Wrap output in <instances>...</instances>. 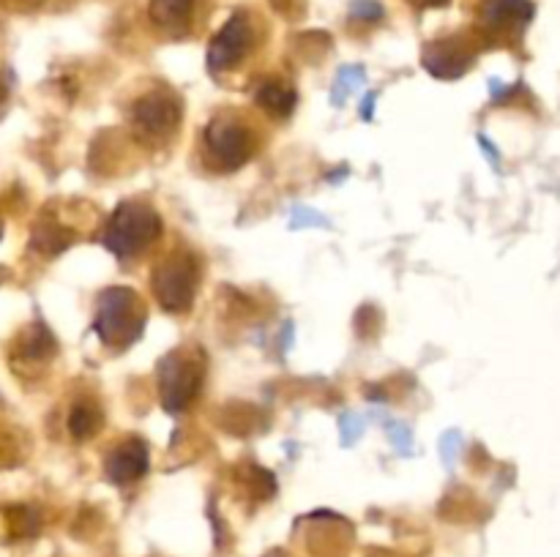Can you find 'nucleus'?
<instances>
[{
	"label": "nucleus",
	"mask_w": 560,
	"mask_h": 557,
	"mask_svg": "<svg viewBox=\"0 0 560 557\" xmlns=\"http://www.w3.org/2000/svg\"><path fill=\"white\" fill-rule=\"evenodd\" d=\"M145 306H142L140 295L135 289L109 287L98 298V311L93 328H96L98 339L107 347L126 349L142 336V331H145Z\"/></svg>",
	"instance_id": "f257e3e1"
},
{
	"label": "nucleus",
	"mask_w": 560,
	"mask_h": 557,
	"mask_svg": "<svg viewBox=\"0 0 560 557\" xmlns=\"http://www.w3.org/2000/svg\"><path fill=\"white\" fill-rule=\"evenodd\" d=\"M162 235V218L151 205L140 200H126L115 208L107 227L102 233V244L118 257H135Z\"/></svg>",
	"instance_id": "f03ea898"
},
{
	"label": "nucleus",
	"mask_w": 560,
	"mask_h": 557,
	"mask_svg": "<svg viewBox=\"0 0 560 557\" xmlns=\"http://www.w3.org/2000/svg\"><path fill=\"white\" fill-rule=\"evenodd\" d=\"M206 380V360L197 349H173L167 358L159 364V393H162V407L167 413L178 415L195 402Z\"/></svg>",
	"instance_id": "7ed1b4c3"
},
{
	"label": "nucleus",
	"mask_w": 560,
	"mask_h": 557,
	"mask_svg": "<svg viewBox=\"0 0 560 557\" xmlns=\"http://www.w3.org/2000/svg\"><path fill=\"white\" fill-rule=\"evenodd\" d=\"M153 295L167 311L189 309L195 300L197 284H200V265L197 257L189 251H173L162 257L151 273Z\"/></svg>",
	"instance_id": "20e7f679"
},
{
	"label": "nucleus",
	"mask_w": 560,
	"mask_h": 557,
	"mask_svg": "<svg viewBox=\"0 0 560 557\" xmlns=\"http://www.w3.org/2000/svg\"><path fill=\"white\" fill-rule=\"evenodd\" d=\"M206 151L213 167L230 173L255 156V134L238 115L219 112L206 126Z\"/></svg>",
	"instance_id": "39448f33"
},
{
	"label": "nucleus",
	"mask_w": 560,
	"mask_h": 557,
	"mask_svg": "<svg viewBox=\"0 0 560 557\" xmlns=\"http://www.w3.org/2000/svg\"><path fill=\"white\" fill-rule=\"evenodd\" d=\"M252 44H255V22L246 11H238L208 44V69L213 74L233 69L252 52Z\"/></svg>",
	"instance_id": "423d86ee"
},
{
	"label": "nucleus",
	"mask_w": 560,
	"mask_h": 557,
	"mask_svg": "<svg viewBox=\"0 0 560 557\" xmlns=\"http://www.w3.org/2000/svg\"><path fill=\"white\" fill-rule=\"evenodd\" d=\"M180 123V102L164 91L145 93L135 104V129L142 140H164Z\"/></svg>",
	"instance_id": "0eeeda50"
},
{
	"label": "nucleus",
	"mask_w": 560,
	"mask_h": 557,
	"mask_svg": "<svg viewBox=\"0 0 560 557\" xmlns=\"http://www.w3.org/2000/svg\"><path fill=\"white\" fill-rule=\"evenodd\" d=\"M474 47L463 36L438 38L424 47V69L438 80H457L474 66Z\"/></svg>",
	"instance_id": "6e6552de"
},
{
	"label": "nucleus",
	"mask_w": 560,
	"mask_h": 557,
	"mask_svg": "<svg viewBox=\"0 0 560 557\" xmlns=\"http://www.w3.org/2000/svg\"><path fill=\"white\" fill-rule=\"evenodd\" d=\"M534 11L530 0H485L479 11L481 27L490 36H514L534 20Z\"/></svg>",
	"instance_id": "1a4fd4ad"
},
{
	"label": "nucleus",
	"mask_w": 560,
	"mask_h": 557,
	"mask_svg": "<svg viewBox=\"0 0 560 557\" xmlns=\"http://www.w3.org/2000/svg\"><path fill=\"white\" fill-rule=\"evenodd\" d=\"M107 475L113 484H131V481L142 478L148 470V446L140 437H129V440L118 442L107 457Z\"/></svg>",
	"instance_id": "9d476101"
},
{
	"label": "nucleus",
	"mask_w": 560,
	"mask_h": 557,
	"mask_svg": "<svg viewBox=\"0 0 560 557\" xmlns=\"http://www.w3.org/2000/svg\"><path fill=\"white\" fill-rule=\"evenodd\" d=\"M148 14H151V22L164 31L167 36H186L195 25L197 14V0H151L148 5Z\"/></svg>",
	"instance_id": "9b49d317"
},
{
	"label": "nucleus",
	"mask_w": 560,
	"mask_h": 557,
	"mask_svg": "<svg viewBox=\"0 0 560 557\" xmlns=\"http://www.w3.org/2000/svg\"><path fill=\"white\" fill-rule=\"evenodd\" d=\"M16 358L25 360V364H42L49 355L55 353V339L52 333L44 328V322H33L25 333L16 342Z\"/></svg>",
	"instance_id": "f8f14e48"
},
{
	"label": "nucleus",
	"mask_w": 560,
	"mask_h": 557,
	"mask_svg": "<svg viewBox=\"0 0 560 557\" xmlns=\"http://www.w3.org/2000/svg\"><path fill=\"white\" fill-rule=\"evenodd\" d=\"M255 98L262 109H268V112L273 115V118H288L295 109V104H299V96H295L293 87L284 85V82L279 80L262 82V85L257 87Z\"/></svg>",
	"instance_id": "ddd939ff"
},
{
	"label": "nucleus",
	"mask_w": 560,
	"mask_h": 557,
	"mask_svg": "<svg viewBox=\"0 0 560 557\" xmlns=\"http://www.w3.org/2000/svg\"><path fill=\"white\" fill-rule=\"evenodd\" d=\"M71 244H74V233H71V229H66L63 224L49 222V218H42V222L33 227L31 246L36 251H42V254L55 257V254H60V251L69 249Z\"/></svg>",
	"instance_id": "4468645a"
},
{
	"label": "nucleus",
	"mask_w": 560,
	"mask_h": 557,
	"mask_svg": "<svg viewBox=\"0 0 560 557\" xmlns=\"http://www.w3.org/2000/svg\"><path fill=\"white\" fill-rule=\"evenodd\" d=\"M102 424H104V413L98 404L77 402L74 407H71L69 431L77 437V440H88V437H93Z\"/></svg>",
	"instance_id": "2eb2a0df"
},
{
	"label": "nucleus",
	"mask_w": 560,
	"mask_h": 557,
	"mask_svg": "<svg viewBox=\"0 0 560 557\" xmlns=\"http://www.w3.org/2000/svg\"><path fill=\"white\" fill-rule=\"evenodd\" d=\"M9 530L14 538H31L38 533V513L31 506H14L9 508Z\"/></svg>",
	"instance_id": "dca6fc26"
},
{
	"label": "nucleus",
	"mask_w": 560,
	"mask_h": 557,
	"mask_svg": "<svg viewBox=\"0 0 560 557\" xmlns=\"http://www.w3.org/2000/svg\"><path fill=\"white\" fill-rule=\"evenodd\" d=\"M353 16H355V20L377 22L383 16V5L375 3V0H355V3H353Z\"/></svg>",
	"instance_id": "f3484780"
},
{
	"label": "nucleus",
	"mask_w": 560,
	"mask_h": 557,
	"mask_svg": "<svg viewBox=\"0 0 560 557\" xmlns=\"http://www.w3.org/2000/svg\"><path fill=\"white\" fill-rule=\"evenodd\" d=\"M361 76H364V71H361V69H342V71H339V76H337V91H334V96H337L339 91H342V98L348 96L350 87L359 85V82H355V80H361Z\"/></svg>",
	"instance_id": "a211bd4d"
},
{
	"label": "nucleus",
	"mask_w": 560,
	"mask_h": 557,
	"mask_svg": "<svg viewBox=\"0 0 560 557\" xmlns=\"http://www.w3.org/2000/svg\"><path fill=\"white\" fill-rule=\"evenodd\" d=\"M0 5L9 11H33L36 5H42V0H0Z\"/></svg>",
	"instance_id": "6ab92c4d"
},
{
	"label": "nucleus",
	"mask_w": 560,
	"mask_h": 557,
	"mask_svg": "<svg viewBox=\"0 0 560 557\" xmlns=\"http://www.w3.org/2000/svg\"><path fill=\"white\" fill-rule=\"evenodd\" d=\"M410 3H413L416 9H443L448 0H410Z\"/></svg>",
	"instance_id": "aec40b11"
},
{
	"label": "nucleus",
	"mask_w": 560,
	"mask_h": 557,
	"mask_svg": "<svg viewBox=\"0 0 560 557\" xmlns=\"http://www.w3.org/2000/svg\"><path fill=\"white\" fill-rule=\"evenodd\" d=\"M0 235H3V218H0Z\"/></svg>",
	"instance_id": "412c9836"
},
{
	"label": "nucleus",
	"mask_w": 560,
	"mask_h": 557,
	"mask_svg": "<svg viewBox=\"0 0 560 557\" xmlns=\"http://www.w3.org/2000/svg\"><path fill=\"white\" fill-rule=\"evenodd\" d=\"M273 557H277V555H273Z\"/></svg>",
	"instance_id": "4be33fe9"
}]
</instances>
